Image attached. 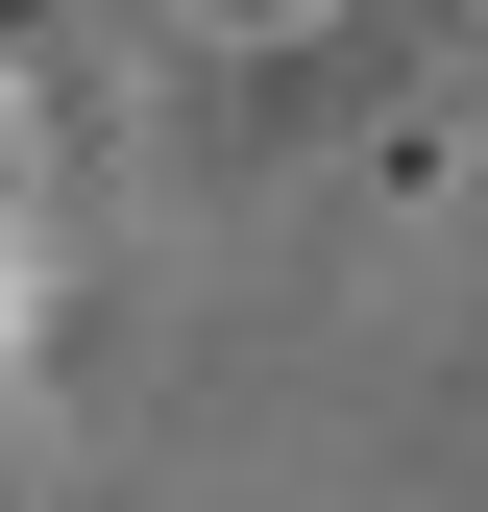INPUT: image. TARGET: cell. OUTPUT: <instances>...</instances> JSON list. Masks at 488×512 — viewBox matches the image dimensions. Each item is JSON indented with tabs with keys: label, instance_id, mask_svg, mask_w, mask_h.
I'll list each match as a JSON object with an SVG mask.
<instances>
[{
	"label": "cell",
	"instance_id": "cell-1",
	"mask_svg": "<svg viewBox=\"0 0 488 512\" xmlns=\"http://www.w3.org/2000/svg\"><path fill=\"white\" fill-rule=\"evenodd\" d=\"M0 317H25V147H0Z\"/></svg>",
	"mask_w": 488,
	"mask_h": 512
}]
</instances>
